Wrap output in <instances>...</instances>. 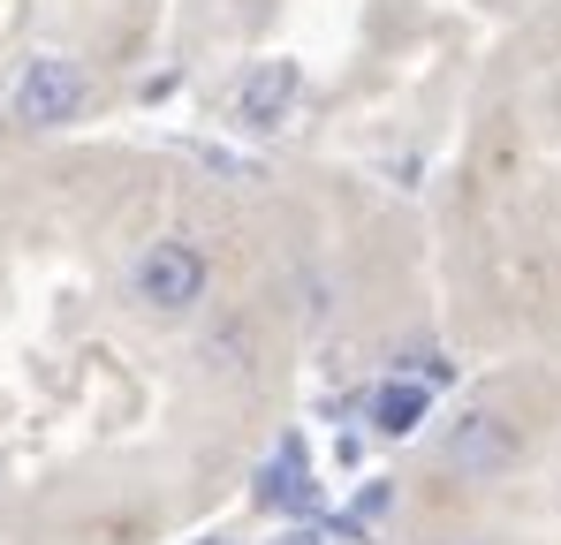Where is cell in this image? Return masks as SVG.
Returning <instances> with one entry per match:
<instances>
[{
	"instance_id": "1",
	"label": "cell",
	"mask_w": 561,
	"mask_h": 545,
	"mask_svg": "<svg viewBox=\"0 0 561 545\" xmlns=\"http://www.w3.org/2000/svg\"><path fill=\"white\" fill-rule=\"evenodd\" d=\"M8 106H15L23 129H69V121L92 106V77H84V61H69V54H31L23 77H15V91H8Z\"/></svg>"
},
{
	"instance_id": "2",
	"label": "cell",
	"mask_w": 561,
	"mask_h": 545,
	"mask_svg": "<svg viewBox=\"0 0 561 545\" xmlns=\"http://www.w3.org/2000/svg\"><path fill=\"white\" fill-rule=\"evenodd\" d=\"M205 280H213V266H205V251H197L190 235H160V243L137 258V272H129L137 303H145V311H160V318L197 311V303H205Z\"/></svg>"
},
{
	"instance_id": "3",
	"label": "cell",
	"mask_w": 561,
	"mask_h": 545,
	"mask_svg": "<svg viewBox=\"0 0 561 545\" xmlns=\"http://www.w3.org/2000/svg\"><path fill=\"white\" fill-rule=\"evenodd\" d=\"M516 454H524L516 425H508V417H493V409H470V417H456V425H448V440H440V462H448L456 477H470V485L508 477V469H516Z\"/></svg>"
},
{
	"instance_id": "4",
	"label": "cell",
	"mask_w": 561,
	"mask_h": 545,
	"mask_svg": "<svg viewBox=\"0 0 561 545\" xmlns=\"http://www.w3.org/2000/svg\"><path fill=\"white\" fill-rule=\"evenodd\" d=\"M296 91H304L296 61H259V69L243 77V91H236V129L274 137L280 121H288V106H296Z\"/></svg>"
},
{
	"instance_id": "5",
	"label": "cell",
	"mask_w": 561,
	"mask_h": 545,
	"mask_svg": "<svg viewBox=\"0 0 561 545\" xmlns=\"http://www.w3.org/2000/svg\"><path fill=\"white\" fill-rule=\"evenodd\" d=\"M259 508H288L296 523H311V508H319V492H311V469H304V440H280V454L259 469V492H251Z\"/></svg>"
},
{
	"instance_id": "6",
	"label": "cell",
	"mask_w": 561,
	"mask_h": 545,
	"mask_svg": "<svg viewBox=\"0 0 561 545\" xmlns=\"http://www.w3.org/2000/svg\"><path fill=\"white\" fill-rule=\"evenodd\" d=\"M425 409H433V386H417V379H387L373 394V425L387 440H410V432L425 425Z\"/></svg>"
},
{
	"instance_id": "7",
	"label": "cell",
	"mask_w": 561,
	"mask_h": 545,
	"mask_svg": "<svg viewBox=\"0 0 561 545\" xmlns=\"http://www.w3.org/2000/svg\"><path fill=\"white\" fill-rule=\"evenodd\" d=\"M266 545H327V531H319V523H288V531H274Z\"/></svg>"
},
{
	"instance_id": "8",
	"label": "cell",
	"mask_w": 561,
	"mask_h": 545,
	"mask_svg": "<svg viewBox=\"0 0 561 545\" xmlns=\"http://www.w3.org/2000/svg\"><path fill=\"white\" fill-rule=\"evenodd\" d=\"M448 545H493V538H448Z\"/></svg>"
},
{
	"instance_id": "9",
	"label": "cell",
	"mask_w": 561,
	"mask_h": 545,
	"mask_svg": "<svg viewBox=\"0 0 561 545\" xmlns=\"http://www.w3.org/2000/svg\"><path fill=\"white\" fill-rule=\"evenodd\" d=\"M197 545H228V538H197Z\"/></svg>"
}]
</instances>
